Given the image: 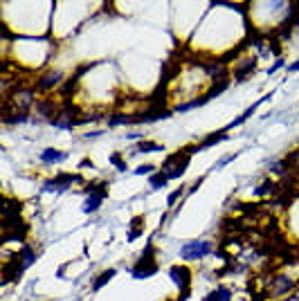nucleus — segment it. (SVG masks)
<instances>
[{"instance_id": "nucleus-1", "label": "nucleus", "mask_w": 299, "mask_h": 301, "mask_svg": "<svg viewBox=\"0 0 299 301\" xmlns=\"http://www.w3.org/2000/svg\"><path fill=\"white\" fill-rule=\"evenodd\" d=\"M155 272H158V261H155L153 254V245H149L146 252H142V256L137 259V263L133 265V277L146 279V277H153Z\"/></svg>"}, {"instance_id": "nucleus-2", "label": "nucleus", "mask_w": 299, "mask_h": 301, "mask_svg": "<svg viewBox=\"0 0 299 301\" xmlns=\"http://www.w3.org/2000/svg\"><path fill=\"white\" fill-rule=\"evenodd\" d=\"M74 182H83L79 173H59V175H54L52 180H47V182L43 184V191L61 193V191H65L70 184H74Z\"/></svg>"}, {"instance_id": "nucleus-3", "label": "nucleus", "mask_w": 299, "mask_h": 301, "mask_svg": "<svg viewBox=\"0 0 299 301\" xmlns=\"http://www.w3.org/2000/svg\"><path fill=\"white\" fill-rule=\"evenodd\" d=\"M207 254H212V243H207V241H191L180 247V256L187 261L203 259V256H207Z\"/></svg>"}, {"instance_id": "nucleus-4", "label": "nucleus", "mask_w": 299, "mask_h": 301, "mask_svg": "<svg viewBox=\"0 0 299 301\" xmlns=\"http://www.w3.org/2000/svg\"><path fill=\"white\" fill-rule=\"evenodd\" d=\"M295 288V281L290 277H284V274H279V277H275L270 281V286H268V295H275V297H279V295H288L290 290Z\"/></svg>"}, {"instance_id": "nucleus-5", "label": "nucleus", "mask_w": 299, "mask_h": 301, "mask_svg": "<svg viewBox=\"0 0 299 301\" xmlns=\"http://www.w3.org/2000/svg\"><path fill=\"white\" fill-rule=\"evenodd\" d=\"M169 274H171L173 283H176L180 290H189V283H191V270L187 268V265H173L171 270H169Z\"/></svg>"}, {"instance_id": "nucleus-6", "label": "nucleus", "mask_w": 299, "mask_h": 301, "mask_svg": "<svg viewBox=\"0 0 299 301\" xmlns=\"http://www.w3.org/2000/svg\"><path fill=\"white\" fill-rule=\"evenodd\" d=\"M254 70H257V58H254V56H248V58H245V61L234 70V81H236V83H241V81L250 79Z\"/></svg>"}, {"instance_id": "nucleus-7", "label": "nucleus", "mask_w": 299, "mask_h": 301, "mask_svg": "<svg viewBox=\"0 0 299 301\" xmlns=\"http://www.w3.org/2000/svg\"><path fill=\"white\" fill-rule=\"evenodd\" d=\"M61 81H63V72H47V74H43L41 79H38V90H50L54 88V85H59Z\"/></svg>"}, {"instance_id": "nucleus-8", "label": "nucleus", "mask_w": 299, "mask_h": 301, "mask_svg": "<svg viewBox=\"0 0 299 301\" xmlns=\"http://www.w3.org/2000/svg\"><path fill=\"white\" fill-rule=\"evenodd\" d=\"M0 207H2V218H14V216L20 214V209H23V202L11 200V198H5V200L0 202Z\"/></svg>"}, {"instance_id": "nucleus-9", "label": "nucleus", "mask_w": 299, "mask_h": 301, "mask_svg": "<svg viewBox=\"0 0 299 301\" xmlns=\"http://www.w3.org/2000/svg\"><path fill=\"white\" fill-rule=\"evenodd\" d=\"M38 157H41V162H45V164H54V162H63L65 157H68V153L56 151V148H43V151L38 153Z\"/></svg>"}, {"instance_id": "nucleus-10", "label": "nucleus", "mask_w": 299, "mask_h": 301, "mask_svg": "<svg viewBox=\"0 0 299 301\" xmlns=\"http://www.w3.org/2000/svg\"><path fill=\"white\" fill-rule=\"evenodd\" d=\"M223 139H227V133H225V128H223L221 133H209L207 137L203 139V142H198V148H200V151H203V148L212 146V144H216V142H223Z\"/></svg>"}, {"instance_id": "nucleus-11", "label": "nucleus", "mask_w": 299, "mask_h": 301, "mask_svg": "<svg viewBox=\"0 0 299 301\" xmlns=\"http://www.w3.org/2000/svg\"><path fill=\"white\" fill-rule=\"evenodd\" d=\"M115 272H117V270H113V268H110V270H104V272H101V274H99V277H97V279H95V283H92V292H97V290H101V288H104V286H106V283H108V281H110V279H113V277H115Z\"/></svg>"}, {"instance_id": "nucleus-12", "label": "nucleus", "mask_w": 299, "mask_h": 301, "mask_svg": "<svg viewBox=\"0 0 299 301\" xmlns=\"http://www.w3.org/2000/svg\"><path fill=\"white\" fill-rule=\"evenodd\" d=\"M106 196H88V200L83 202V214H95L97 209L101 207Z\"/></svg>"}, {"instance_id": "nucleus-13", "label": "nucleus", "mask_w": 299, "mask_h": 301, "mask_svg": "<svg viewBox=\"0 0 299 301\" xmlns=\"http://www.w3.org/2000/svg\"><path fill=\"white\" fill-rule=\"evenodd\" d=\"M142 229H144V218H142V216H137V218L131 220V229H128V241H135V238H140Z\"/></svg>"}, {"instance_id": "nucleus-14", "label": "nucleus", "mask_w": 299, "mask_h": 301, "mask_svg": "<svg viewBox=\"0 0 299 301\" xmlns=\"http://www.w3.org/2000/svg\"><path fill=\"white\" fill-rule=\"evenodd\" d=\"M230 299H232V290H227V288H216L207 297V301H230Z\"/></svg>"}, {"instance_id": "nucleus-15", "label": "nucleus", "mask_w": 299, "mask_h": 301, "mask_svg": "<svg viewBox=\"0 0 299 301\" xmlns=\"http://www.w3.org/2000/svg\"><path fill=\"white\" fill-rule=\"evenodd\" d=\"M151 151L160 153V151H164V146L162 144H155V142H140L135 148V153H151Z\"/></svg>"}, {"instance_id": "nucleus-16", "label": "nucleus", "mask_w": 299, "mask_h": 301, "mask_svg": "<svg viewBox=\"0 0 299 301\" xmlns=\"http://www.w3.org/2000/svg\"><path fill=\"white\" fill-rule=\"evenodd\" d=\"M151 189H162V187H167V182H169V175L167 173H162V171H160V173H153L151 175Z\"/></svg>"}, {"instance_id": "nucleus-17", "label": "nucleus", "mask_w": 299, "mask_h": 301, "mask_svg": "<svg viewBox=\"0 0 299 301\" xmlns=\"http://www.w3.org/2000/svg\"><path fill=\"white\" fill-rule=\"evenodd\" d=\"M117 124H131V115H113V117H108V126H117Z\"/></svg>"}, {"instance_id": "nucleus-18", "label": "nucleus", "mask_w": 299, "mask_h": 301, "mask_svg": "<svg viewBox=\"0 0 299 301\" xmlns=\"http://www.w3.org/2000/svg\"><path fill=\"white\" fill-rule=\"evenodd\" d=\"M182 191H185V187H182V184H180V187H178L176 191H171V193H169V198H167V205H169V207H173V205H176V202H178V198L182 196Z\"/></svg>"}, {"instance_id": "nucleus-19", "label": "nucleus", "mask_w": 299, "mask_h": 301, "mask_svg": "<svg viewBox=\"0 0 299 301\" xmlns=\"http://www.w3.org/2000/svg\"><path fill=\"white\" fill-rule=\"evenodd\" d=\"M110 162H113V164L117 166V171H122V173H126V164H124V162H122V155H119V153H113V155H110Z\"/></svg>"}, {"instance_id": "nucleus-20", "label": "nucleus", "mask_w": 299, "mask_h": 301, "mask_svg": "<svg viewBox=\"0 0 299 301\" xmlns=\"http://www.w3.org/2000/svg\"><path fill=\"white\" fill-rule=\"evenodd\" d=\"M155 171L153 164H144V166H137L135 169V175H151Z\"/></svg>"}, {"instance_id": "nucleus-21", "label": "nucleus", "mask_w": 299, "mask_h": 301, "mask_svg": "<svg viewBox=\"0 0 299 301\" xmlns=\"http://www.w3.org/2000/svg\"><path fill=\"white\" fill-rule=\"evenodd\" d=\"M281 65H284V61H281V58H279V61H277V63H275V65H272V67H270V72H268V74H272V72H275V70H279V67H281Z\"/></svg>"}, {"instance_id": "nucleus-22", "label": "nucleus", "mask_w": 299, "mask_h": 301, "mask_svg": "<svg viewBox=\"0 0 299 301\" xmlns=\"http://www.w3.org/2000/svg\"><path fill=\"white\" fill-rule=\"evenodd\" d=\"M297 70H299V61H295L288 65V72H297Z\"/></svg>"}, {"instance_id": "nucleus-23", "label": "nucleus", "mask_w": 299, "mask_h": 301, "mask_svg": "<svg viewBox=\"0 0 299 301\" xmlns=\"http://www.w3.org/2000/svg\"><path fill=\"white\" fill-rule=\"evenodd\" d=\"M92 166H95V164H92L90 160H83V162H81V169H92Z\"/></svg>"}, {"instance_id": "nucleus-24", "label": "nucleus", "mask_w": 299, "mask_h": 301, "mask_svg": "<svg viewBox=\"0 0 299 301\" xmlns=\"http://www.w3.org/2000/svg\"><path fill=\"white\" fill-rule=\"evenodd\" d=\"M167 301H171V299H167Z\"/></svg>"}]
</instances>
